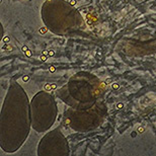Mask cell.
Returning a JSON list of instances; mask_svg holds the SVG:
<instances>
[{"label": "cell", "instance_id": "cell-1", "mask_svg": "<svg viewBox=\"0 0 156 156\" xmlns=\"http://www.w3.org/2000/svg\"><path fill=\"white\" fill-rule=\"evenodd\" d=\"M44 89L46 90V91H51V89H52V85L51 84H45V86H44Z\"/></svg>", "mask_w": 156, "mask_h": 156}, {"label": "cell", "instance_id": "cell-4", "mask_svg": "<svg viewBox=\"0 0 156 156\" xmlns=\"http://www.w3.org/2000/svg\"><path fill=\"white\" fill-rule=\"evenodd\" d=\"M9 41H10V39H9V37H4V38H3V42L4 43H9Z\"/></svg>", "mask_w": 156, "mask_h": 156}, {"label": "cell", "instance_id": "cell-5", "mask_svg": "<svg viewBox=\"0 0 156 156\" xmlns=\"http://www.w3.org/2000/svg\"><path fill=\"white\" fill-rule=\"evenodd\" d=\"M23 80L24 81V82H27V81H29V80H30V77H29V76H27V75H26V76H23Z\"/></svg>", "mask_w": 156, "mask_h": 156}, {"label": "cell", "instance_id": "cell-17", "mask_svg": "<svg viewBox=\"0 0 156 156\" xmlns=\"http://www.w3.org/2000/svg\"><path fill=\"white\" fill-rule=\"evenodd\" d=\"M135 135H136V133H135V132H133V133H132V137H136Z\"/></svg>", "mask_w": 156, "mask_h": 156}, {"label": "cell", "instance_id": "cell-14", "mask_svg": "<svg viewBox=\"0 0 156 156\" xmlns=\"http://www.w3.org/2000/svg\"><path fill=\"white\" fill-rule=\"evenodd\" d=\"M123 107H124V105H123V104H118V105H117V108H122Z\"/></svg>", "mask_w": 156, "mask_h": 156}, {"label": "cell", "instance_id": "cell-6", "mask_svg": "<svg viewBox=\"0 0 156 156\" xmlns=\"http://www.w3.org/2000/svg\"><path fill=\"white\" fill-rule=\"evenodd\" d=\"M41 60H42V61H46L47 60V55L43 54V56H41Z\"/></svg>", "mask_w": 156, "mask_h": 156}, {"label": "cell", "instance_id": "cell-16", "mask_svg": "<svg viewBox=\"0 0 156 156\" xmlns=\"http://www.w3.org/2000/svg\"><path fill=\"white\" fill-rule=\"evenodd\" d=\"M7 48H8V50H9V51H12V48H11V46H7Z\"/></svg>", "mask_w": 156, "mask_h": 156}, {"label": "cell", "instance_id": "cell-13", "mask_svg": "<svg viewBox=\"0 0 156 156\" xmlns=\"http://www.w3.org/2000/svg\"><path fill=\"white\" fill-rule=\"evenodd\" d=\"M21 50H23V52H27L29 49H27V46H23V48H21Z\"/></svg>", "mask_w": 156, "mask_h": 156}, {"label": "cell", "instance_id": "cell-7", "mask_svg": "<svg viewBox=\"0 0 156 156\" xmlns=\"http://www.w3.org/2000/svg\"><path fill=\"white\" fill-rule=\"evenodd\" d=\"M54 55H55V52L53 51V50H51V51H49V56H50V57H53Z\"/></svg>", "mask_w": 156, "mask_h": 156}, {"label": "cell", "instance_id": "cell-9", "mask_svg": "<svg viewBox=\"0 0 156 156\" xmlns=\"http://www.w3.org/2000/svg\"><path fill=\"white\" fill-rule=\"evenodd\" d=\"M55 67L54 66H51V67H50V72H51V73H54L55 72Z\"/></svg>", "mask_w": 156, "mask_h": 156}, {"label": "cell", "instance_id": "cell-15", "mask_svg": "<svg viewBox=\"0 0 156 156\" xmlns=\"http://www.w3.org/2000/svg\"><path fill=\"white\" fill-rule=\"evenodd\" d=\"M57 88V85L56 84H52V89H56Z\"/></svg>", "mask_w": 156, "mask_h": 156}, {"label": "cell", "instance_id": "cell-11", "mask_svg": "<svg viewBox=\"0 0 156 156\" xmlns=\"http://www.w3.org/2000/svg\"><path fill=\"white\" fill-rule=\"evenodd\" d=\"M69 3H70L71 5H75L76 4V0H70Z\"/></svg>", "mask_w": 156, "mask_h": 156}, {"label": "cell", "instance_id": "cell-2", "mask_svg": "<svg viewBox=\"0 0 156 156\" xmlns=\"http://www.w3.org/2000/svg\"><path fill=\"white\" fill-rule=\"evenodd\" d=\"M40 34H42V35H45V34L48 32V30H47V27H41L40 29Z\"/></svg>", "mask_w": 156, "mask_h": 156}, {"label": "cell", "instance_id": "cell-3", "mask_svg": "<svg viewBox=\"0 0 156 156\" xmlns=\"http://www.w3.org/2000/svg\"><path fill=\"white\" fill-rule=\"evenodd\" d=\"M112 87H113V89L118 90L119 88H120V85H119L118 83H115V84H113V85H112Z\"/></svg>", "mask_w": 156, "mask_h": 156}, {"label": "cell", "instance_id": "cell-12", "mask_svg": "<svg viewBox=\"0 0 156 156\" xmlns=\"http://www.w3.org/2000/svg\"><path fill=\"white\" fill-rule=\"evenodd\" d=\"M138 131H139V133H143V132H144V128H143V127H139Z\"/></svg>", "mask_w": 156, "mask_h": 156}, {"label": "cell", "instance_id": "cell-10", "mask_svg": "<svg viewBox=\"0 0 156 156\" xmlns=\"http://www.w3.org/2000/svg\"><path fill=\"white\" fill-rule=\"evenodd\" d=\"M112 82V78H108V80L105 81V85H107V84H110Z\"/></svg>", "mask_w": 156, "mask_h": 156}, {"label": "cell", "instance_id": "cell-8", "mask_svg": "<svg viewBox=\"0 0 156 156\" xmlns=\"http://www.w3.org/2000/svg\"><path fill=\"white\" fill-rule=\"evenodd\" d=\"M26 55L27 56V57H30V56H32V52H30V50H27V51L26 52Z\"/></svg>", "mask_w": 156, "mask_h": 156}]
</instances>
